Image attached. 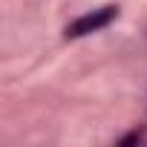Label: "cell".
Segmentation results:
<instances>
[{"mask_svg":"<svg viewBox=\"0 0 147 147\" xmlns=\"http://www.w3.org/2000/svg\"><path fill=\"white\" fill-rule=\"evenodd\" d=\"M133 141H141V133H130L127 138H121V144H133Z\"/></svg>","mask_w":147,"mask_h":147,"instance_id":"obj_2","label":"cell"},{"mask_svg":"<svg viewBox=\"0 0 147 147\" xmlns=\"http://www.w3.org/2000/svg\"><path fill=\"white\" fill-rule=\"evenodd\" d=\"M115 15H118V9L115 6H104V9H95V12H90V15H84V18H78V20H72L69 26H66V38H84V35H90V32H98V29H104L107 23H113L115 20Z\"/></svg>","mask_w":147,"mask_h":147,"instance_id":"obj_1","label":"cell"}]
</instances>
